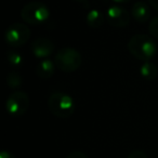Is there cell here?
Here are the masks:
<instances>
[{
    "label": "cell",
    "instance_id": "6da1fadb",
    "mask_svg": "<svg viewBox=\"0 0 158 158\" xmlns=\"http://www.w3.org/2000/svg\"><path fill=\"white\" fill-rule=\"evenodd\" d=\"M128 50L136 60L149 62V60L153 59L157 53V44L149 36L138 34L130 38Z\"/></svg>",
    "mask_w": 158,
    "mask_h": 158
},
{
    "label": "cell",
    "instance_id": "7a4b0ae2",
    "mask_svg": "<svg viewBox=\"0 0 158 158\" xmlns=\"http://www.w3.org/2000/svg\"><path fill=\"white\" fill-rule=\"evenodd\" d=\"M48 107L55 117L66 119L75 113L76 104L70 95L63 92H55L49 98Z\"/></svg>",
    "mask_w": 158,
    "mask_h": 158
},
{
    "label": "cell",
    "instance_id": "3957f363",
    "mask_svg": "<svg viewBox=\"0 0 158 158\" xmlns=\"http://www.w3.org/2000/svg\"><path fill=\"white\" fill-rule=\"evenodd\" d=\"M54 63L59 69L72 73L78 69L82 63V56L79 51L73 48H63L56 52Z\"/></svg>",
    "mask_w": 158,
    "mask_h": 158
},
{
    "label": "cell",
    "instance_id": "277c9868",
    "mask_svg": "<svg viewBox=\"0 0 158 158\" xmlns=\"http://www.w3.org/2000/svg\"><path fill=\"white\" fill-rule=\"evenodd\" d=\"M50 16L48 7L39 1H31L23 7L21 11V18L26 24L41 25Z\"/></svg>",
    "mask_w": 158,
    "mask_h": 158
},
{
    "label": "cell",
    "instance_id": "5b68a950",
    "mask_svg": "<svg viewBox=\"0 0 158 158\" xmlns=\"http://www.w3.org/2000/svg\"><path fill=\"white\" fill-rule=\"evenodd\" d=\"M29 27L22 23H14L10 25L5 33V40L10 47H22L29 40Z\"/></svg>",
    "mask_w": 158,
    "mask_h": 158
},
{
    "label": "cell",
    "instance_id": "8992f818",
    "mask_svg": "<svg viewBox=\"0 0 158 158\" xmlns=\"http://www.w3.org/2000/svg\"><path fill=\"white\" fill-rule=\"evenodd\" d=\"M29 107V97L22 91L11 93L6 102V110L11 116L20 117L27 112Z\"/></svg>",
    "mask_w": 158,
    "mask_h": 158
},
{
    "label": "cell",
    "instance_id": "52a82bcc",
    "mask_svg": "<svg viewBox=\"0 0 158 158\" xmlns=\"http://www.w3.org/2000/svg\"><path fill=\"white\" fill-rule=\"evenodd\" d=\"M105 16L107 22L114 27H126L130 21L129 12L119 6H112L108 8Z\"/></svg>",
    "mask_w": 158,
    "mask_h": 158
},
{
    "label": "cell",
    "instance_id": "ba28073f",
    "mask_svg": "<svg viewBox=\"0 0 158 158\" xmlns=\"http://www.w3.org/2000/svg\"><path fill=\"white\" fill-rule=\"evenodd\" d=\"M31 51L38 59H48V56H50L54 51V44L48 38L39 37L31 44Z\"/></svg>",
    "mask_w": 158,
    "mask_h": 158
},
{
    "label": "cell",
    "instance_id": "9c48e42d",
    "mask_svg": "<svg viewBox=\"0 0 158 158\" xmlns=\"http://www.w3.org/2000/svg\"><path fill=\"white\" fill-rule=\"evenodd\" d=\"M54 69L55 63L48 57V59H42L38 62L36 65L35 72L38 75V77L42 79H48L54 74Z\"/></svg>",
    "mask_w": 158,
    "mask_h": 158
},
{
    "label": "cell",
    "instance_id": "30bf717a",
    "mask_svg": "<svg viewBox=\"0 0 158 158\" xmlns=\"http://www.w3.org/2000/svg\"><path fill=\"white\" fill-rule=\"evenodd\" d=\"M149 9L143 1H138L131 8V16L139 23H145L149 19Z\"/></svg>",
    "mask_w": 158,
    "mask_h": 158
},
{
    "label": "cell",
    "instance_id": "8fae6325",
    "mask_svg": "<svg viewBox=\"0 0 158 158\" xmlns=\"http://www.w3.org/2000/svg\"><path fill=\"white\" fill-rule=\"evenodd\" d=\"M105 18L106 16L104 15V13L102 11L93 9L88 12V14L86 16V22L88 24V26L91 27V28H100L103 25Z\"/></svg>",
    "mask_w": 158,
    "mask_h": 158
},
{
    "label": "cell",
    "instance_id": "7c38bea8",
    "mask_svg": "<svg viewBox=\"0 0 158 158\" xmlns=\"http://www.w3.org/2000/svg\"><path fill=\"white\" fill-rule=\"evenodd\" d=\"M140 74L146 80H154L157 77V66L152 62H144L140 68Z\"/></svg>",
    "mask_w": 158,
    "mask_h": 158
},
{
    "label": "cell",
    "instance_id": "4fadbf2b",
    "mask_svg": "<svg viewBox=\"0 0 158 158\" xmlns=\"http://www.w3.org/2000/svg\"><path fill=\"white\" fill-rule=\"evenodd\" d=\"M6 56H7L8 63L13 68H20V67H22L23 64H24V59H23L22 54L19 53L18 51L13 50V49L7 51Z\"/></svg>",
    "mask_w": 158,
    "mask_h": 158
},
{
    "label": "cell",
    "instance_id": "5bb4252c",
    "mask_svg": "<svg viewBox=\"0 0 158 158\" xmlns=\"http://www.w3.org/2000/svg\"><path fill=\"white\" fill-rule=\"evenodd\" d=\"M6 81H7V85L10 89H18V88H20V87H22L23 78L19 72H16V70H11V72L8 74Z\"/></svg>",
    "mask_w": 158,
    "mask_h": 158
},
{
    "label": "cell",
    "instance_id": "9a60e30c",
    "mask_svg": "<svg viewBox=\"0 0 158 158\" xmlns=\"http://www.w3.org/2000/svg\"><path fill=\"white\" fill-rule=\"evenodd\" d=\"M148 33L156 39H158V16L153 18L148 23Z\"/></svg>",
    "mask_w": 158,
    "mask_h": 158
},
{
    "label": "cell",
    "instance_id": "2e32d148",
    "mask_svg": "<svg viewBox=\"0 0 158 158\" xmlns=\"http://www.w3.org/2000/svg\"><path fill=\"white\" fill-rule=\"evenodd\" d=\"M127 158H148L147 157V154L144 151H140V149H135V151L131 152V153L128 155Z\"/></svg>",
    "mask_w": 158,
    "mask_h": 158
},
{
    "label": "cell",
    "instance_id": "e0dca14e",
    "mask_svg": "<svg viewBox=\"0 0 158 158\" xmlns=\"http://www.w3.org/2000/svg\"><path fill=\"white\" fill-rule=\"evenodd\" d=\"M65 158H88V156L81 151H74L68 154Z\"/></svg>",
    "mask_w": 158,
    "mask_h": 158
},
{
    "label": "cell",
    "instance_id": "ac0fdd59",
    "mask_svg": "<svg viewBox=\"0 0 158 158\" xmlns=\"http://www.w3.org/2000/svg\"><path fill=\"white\" fill-rule=\"evenodd\" d=\"M0 158H15V156H14L11 152L3 149V151H1V153H0Z\"/></svg>",
    "mask_w": 158,
    "mask_h": 158
},
{
    "label": "cell",
    "instance_id": "d6986e66",
    "mask_svg": "<svg viewBox=\"0 0 158 158\" xmlns=\"http://www.w3.org/2000/svg\"><path fill=\"white\" fill-rule=\"evenodd\" d=\"M149 5L153 8H155L156 10H158V0H148Z\"/></svg>",
    "mask_w": 158,
    "mask_h": 158
},
{
    "label": "cell",
    "instance_id": "ffe728a7",
    "mask_svg": "<svg viewBox=\"0 0 158 158\" xmlns=\"http://www.w3.org/2000/svg\"><path fill=\"white\" fill-rule=\"evenodd\" d=\"M113 1L116 3H127V2H129L130 0H113Z\"/></svg>",
    "mask_w": 158,
    "mask_h": 158
},
{
    "label": "cell",
    "instance_id": "44dd1931",
    "mask_svg": "<svg viewBox=\"0 0 158 158\" xmlns=\"http://www.w3.org/2000/svg\"><path fill=\"white\" fill-rule=\"evenodd\" d=\"M76 1H79V2H82V1H86V0H76Z\"/></svg>",
    "mask_w": 158,
    "mask_h": 158
}]
</instances>
